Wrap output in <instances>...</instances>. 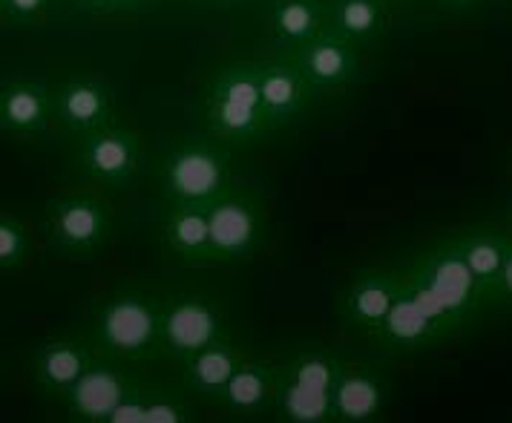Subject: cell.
Listing matches in <instances>:
<instances>
[{
    "label": "cell",
    "instance_id": "24",
    "mask_svg": "<svg viewBox=\"0 0 512 423\" xmlns=\"http://www.w3.org/2000/svg\"><path fill=\"white\" fill-rule=\"evenodd\" d=\"M32 257V234L21 213L3 208L0 213V271L15 274Z\"/></svg>",
    "mask_w": 512,
    "mask_h": 423
},
{
    "label": "cell",
    "instance_id": "31",
    "mask_svg": "<svg viewBox=\"0 0 512 423\" xmlns=\"http://www.w3.org/2000/svg\"><path fill=\"white\" fill-rule=\"evenodd\" d=\"M150 0H116V9L118 12H133V9H141V6H147Z\"/></svg>",
    "mask_w": 512,
    "mask_h": 423
},
{
    "label": "cell",
    "instance_id": "17",
    "mask_svg": "<svg viewBox=\"0 0 512 423\" xmlns=\"http://www.w3.org/2000/svg\"><path fill=\"white\" fill-rule=\"evenodd\" d=\"M156 236L167 257L179 265H210L208 205L162 202Z\"/></svg>",
    "mask_w": 512,
    "mask_h": 423
},
{
    "label": "cell",
    "instance_id": "1",
    "mask_svg": "<svg viewBox=\"0 0 512 423\" xmlns=\"http://www.w3.org/2000/svg\"><path fill=\"white\" fill-rule=\"evenodd\" d=\"M403 291L423 308V314L435 323L441 337L461 329L484 306L455 236L441 239L435 248L423 251L409 268H403Z\"/></svg>",
    "mask_w": 512,
    "mask_h": 423
},
{
    "label": "cell",
    "instance_id": "9",
    "mask_svg": "<svg viewBox=\"0 0 512 423\" xmlns=\"http://www.w3.org/2000/svg\"><path fill=\"white\" fill-rule=\"evenodd\" d=\"M144 165L141 136L130 127L107 124L84 139H75L78 173L101 188H130Z\"/></svg>",
    "mask_w": 512,
    "mask_h": 423
},
{
    "label": "cell",
    "instance_id": "26",
    "mask_svg": "<svg viewBox=\"0 0 512 423\" xmlns=\"http://www.w3.org/2000/svg\"><path fill=\"white\" fill-rule=\"evenodd\" d=\"M55 0H0V18L3 24L29 26L41 24L52 12Z\"/></svg>",
    "mask_w": 512,
    "mask_h": 423
},
{
    "label": "cell",
    "instance_id": "12",
    "mask_svg": "<svg viewBox=\"0 0 512 423\" xmlns=\"http://www.w3.org/2000/svg\"><path fill=\"white\" fill-rule=\"evenodd\" d=\"M403 291V268H369L349 282V288L337 300L340 320L357 334L369 337L380 331L392 314L397 297Z\"/></svg>",
    "mask_w": 512,
    "mask_h": 423
},
{
    "label": "cell",
    "instance_id": "5",
    "mask_svg": "<svg viewBox=\"0 0 512 423\" xmlns=\"http://www.w3.org/2000/svg\"><path fill=\"white\" fill-rule=\"evenodd\" d=\"M346 354L328 346H300L277 360L274 415L285 423H331V398Z\"/></svg>",
    "mask_w": 512,
    "mask_h": 423
},
{
    "label": "cell",
    "instance_id": "32",
    "mask_svg": "<svg viewBox=\"0 0 512 423\" xmlns=\"http://www.w3.org/2000/svg\"><path fill=\"white\" fill-rule=\"evenodd\" d=\"M205 3H213V6H228V3H236V0H205Z\"/></svg>",
    "mask_w": 512,
    "mask_h": 423
},
{
    "label": "cell",
    "instance_id": "6",
    "mask_svg": "<svg viewBox=\"0 0 512 423\" xmlns=\"http://www.w3.org/2000/svg\"><path fill=\"white\" fill-rule=\"evenodd\" d=\"M113 222V205L95 190H67L44 205V234L61 257H95L113 234Z\"/></svg>",
    "mask_w": 512,
    "mask_h": 423
},
{
    "label": "cell",
    "instance_id": "33",
    "mask_svg": "<svg viewBox=\"0 0 512 423\" xmlns=\"http://www.w3.org/2000/svg\"><path fill=\"white\" fill-rule=\"evenodd\" d=\"M510 225H512V219H510Z\"/></svg>",
    "mask_w": 512,
    "mask_h": 423
},
{
    "label": "cell",
    "instance_id": "8",
    "mask_svg": "<svg viewBox=\"0 0 512 423\" xmlns=\"http://www.w3.org/2000/svg\"><path fill=\"white\" fill-rule=\"evenodd\" d=\"M233 334L228 317L210 294L202 291H173L162 297L159 317V343L162 357L182 363L190 354L202 352L205 346Z\"/></svg>",
    "mask_w": 512,
    "mask_h": 423
},
{
    "label": "cell",
    "instance_id": "15",
    "mask_svg": "<svg viewBox=\"0 0 512 423\" xmlns=\"http://www.w3.org/2000/svg\"><path fill=\"white\" fill-rule=\"evenodd\" d=\"M95 357L98 349L90 334H52L32 354V380L44 395L61 400L93 366Z\"/></svg>",
    "mask_w": 512,
    "mask_h": 423
},
{
    "label": "cell",
    "instance_id": "28",
    "mask_svg": "<svg viewBox=\"0 0 512 423\" xmlns=\"http://www.w3.org/2000/svg\"><path fill=\"white\" fill-rule=\"evenodd\" d=\"M498 306L512 308V225H507V259H504V271L498 282Z\"/></svg>",
    "mask_w": 512,
    "mask_h": 423
},
{
    "label": "cell",
    "instance_id": "16",
    "mask_svg": "<svg viewBox=\"0 0 512 423\" xmlns=\"http://www.w3.org/2000/svg\"><path fill=\"white\" fill-rule=\"evenodd\" d=\"M288 55L305 72V78L311 81L317 95L340 93L351 87L354 78L360 75V47L328 26L317 38H311L303 47L291 49Z\"/></svg>",
    "mask_w": 512,
    "mask_h": 423
},
{
    "label": "cell",
    "instance_id": "3",
    "mask_svg": "<svg viewBox=\"0 0 512 423\" xmlns=\"http://www.w3.org/2000/svg\"><path fill=\"white\" fill-rule=\"evenodd\" d=\"M159 317H162L159 294L139 285H124L95 306L87 334L98 354L121 360L127 366H144L162 360Z\"/></svg>",
    "mask_w": 512,
    "mask_h": 423
},
{
    "label": "cell",
    "instance_id": "11",
    "mask_svg": "<svg viewBox=\"0 0 512 423\" xmlns=\"http://www.w3.org/2000/svg\"><path fill=\"white\" fill-rule=\"evenodd\" d=\"M55 98V124L67 130L72 139H84L95 130L113 124L116 98L104 78L98 75H67L52 87Z\"/></svg>",
    "mask_w": 512,
    "mask_h": 423
},
{
    "label": "cell",
    "instance_id": "14",
    "mask_svg": "<svg viewBox=\"0 0 512 423\" xmlns=\"http://www.w3.org/2000/svg\"><path fill=\"white\" fill-rule=\"evenodd\" d=\"M55 121L52 87L41 78L9 75L0 87V133L9 139L32 141L44 136Z\"/></svg>",
    "mask_w": 512,
    "mask_h": 423
},
{
    "label": "cell",
    "instance_id": "18",
    "mask_svg": "<svg viewBox=\"0 0 512 423\" xmlns=\"http://www.w3.org/2000/svg\"><path fill=\"white\" fill-rule=\"evenodd\" d=\"M389 383L369 363L346 360L331 398V423H372L383 418Z\"/></svg>",
    "mask_w": 512,
    "mask_h": 423
},
{
    "label": "cell",
    "instance_id": "13",
    "mask_svg": "<svg viewBox=\"0 0 512 423\" xmlns=\"http://www.w3.org/2000/svg\"><path fill=\"white\" fill-rule=\"evenodd\" d=\"M259 70V93L265 113L271 118L274 130L291 127L294 121L305 116L311 101L317 98V90L305 78V72L297 67V61L288 52H277L271 58L256 61Z\"/></svg>",
    "mask_w": 512,
    "mask_h": 423
},
{
    "label": "cell",
    "instance_id": "10",
    "mask_svg": "<svg viewBox=\"0 0 512 423\" xmlns=\"http://www.w3.org/2000/svg\"><path fill=\"white\" fill-rule=\"evenodd\" d=\"M141 383L139 372L133 366L98 354L93 366L81 375V380L61 398L72 421L81 423H107L116 406L127 398Z\"/></svg>",
    "mask_w": 512,
    "mask_h": 423
},
{
    "label": "cell",
    "instance_id": "21",
    "mask_svg": "<svg viewBox=\"0 0 512 423\" xmlns=\"http://www.w3.org/2000/svg\"><path fill=\"white\" fill-rule=\"evenodd\" d=\"M455 239H458L466 268L478 285L484 306H498V282H501L504 259H507V228L481 225V228L455 234Z\"/></svg>",
    "mask_w": 512,
    "mask_h": 423
},
{
    "label": "cell",
    "instance_id": "22",
    "mask_svg": "<svg viewBox=\"0 0 512 423\" xmlns=\"http://www.w3.org/2000/svg\"><path fill=\"white\" fill-rule=\"evenodd\" d=\"M328 26L326 0H274L268 9V29L280 52L303 47Z\"/></svg>",
    "mask_w": 512,
    "mask_h": 423
},
{
    "label": "cell",
    "instance_id": "19",
    "mask_svg": "<svg viewBox=\"0 0 512 423\" xmlns=\"http://www.w3.org/2000/svg\"><path fill=\"white\" fill-rule=\"evenodd\" d=\"M274 395H277V360L245 354L228 386L222 389L216 406L233 418H259L274 412Z\"/></svg>",
    "mask_w": 512,
    "mask_h": 423
},
{
    "label": "cell",
    "instance_id": "27",
    "mask_svg": "<svg viewBox=\"0 0 512 423\" xmlns=\"http://www.w3.org/2000/svg\"><path fill=\"white\" fill-rule=\"evenodd\" d=\"M150 392H153V383H147V380L141 377L139 386L118 403L116 412L110 415V421L107 423H144V412H147Z\"/></svg>",
    "mask_w": 512,
    "mask_h": 423
},
{
    "label": "cell",
    "instance_id": "30",
    "mask_svg": "<svg viewBox=\"0 0 512 423\" xmlns=\"http://www.w3.org/2000/svg\"><path fill=\"white\" fill-rule=\"evenodd\" d=\"M441 6L446 9H455V12H464V9H472V6H478L481 0H438Z\"/></svg>",
    "mask_w": 512,
    "mask_h": 423
},
{
    "label": "cell",
    "instance_id": "2",
    "mask_svg": "<svg viewBox=\"0 0 512 423\" xmlns=\"http://www.w3.org/2000/svg\"><path fill=\"white\" fill-rule=\"evenodd\" d=\"M202 116L210 136L236 150L277 133L262 104L256 61L233 58L210 72L202 90Z\"/></svg>",
    "mask_w": 512,
    "mask_h": 423
},
{
    "label": "cell",
    "instance_id": "29",
    "mask_svg": "<svg viewBox=\"0 0 512 423\" xmlns=\"http://www.w3.org/2000/svg\"><path fill=\"white\" fill-rule=\"evenodd\" d=\"M78 9L93 12V15H116V0H72Z\"/></svg>",
    "mask_w": 512,
    "mask_h": 423
},
{
    "label": "cell",
    "instance_id": "7",
    "mask_svg": "<svg viewBox=\"0 0 512 423\" xmlns=\"http://www.w3.org/2000/svg\"><path fill=\"white\" fill-rule=\"evenodd\" d=\"M210 213V265L248 262L259 254L268 234V208L262 193L245 185H233L219 196Z\"/></svg>",
    "mask_w": 512,
    "mask_h": 423
},
{
    "label": "cell",
    "instance_id": "23",
    "mask_svg": "<svg viewBox=\"0 0 512 423\" xmlns=\"http://www.w3.org/2000/svg\"><path fill=\"white\" fill-rule=\"evenodd\" d=\"M328 29L349 38L351 44H374L389 21V0H326Z\"/></svg>",
    "mask_w": 512,
    "mask_h": 423
},
{
    "label": "cell",
    "instance_id": "20",
    "mask_svg": "<svg viewBox=\"0 0 512 423\" xmlns=\"http://www.w3.org/2000/svg\"><path fill=\"white\" fill-rule=\"evenodd\" d=\"M245 346L228 334L216 343L205 346L202 352L190 354L187 360L179 363V377H182V389L187 395L205 398L216 403L222 389L228 386V380L236 372V366L245 360Z\"/></svg>",
    "mask_w": 512,
    "mask_h": 423
},
{
    "label": "cell",
    "instance_id": "4",
    "mask_svg": "<svg viewBox=\"0 0 512 423\" xmlns=\"http://www.w3.org/2000/svg\"><path fill=\"white\" fill-rule=\"evenodd\" d=\"M231 150L225 141L205 136H185L164 147L156 165V182L162 202L213 205L233 188Z\"/></svg>",
    "mask_w": 512,
    "mask_h": 423
},
{
    "label": "cell",
    "instance_id": "25",
    "mask_svg": "<svg viewBox=\"0 0 512 423\" xmlns=\"http://www.w3.org/2000/svg\"><path fill=\"white\" fill-rule=\"evenodd\" d=\"M185 395H179L173 389H164V386H153L150 400H147V412H144V423L196 421V412H193V406H190V400Z\"/></svg>",
    "mask_w": 512,
    "mask_h": 423
}]
</instances>
